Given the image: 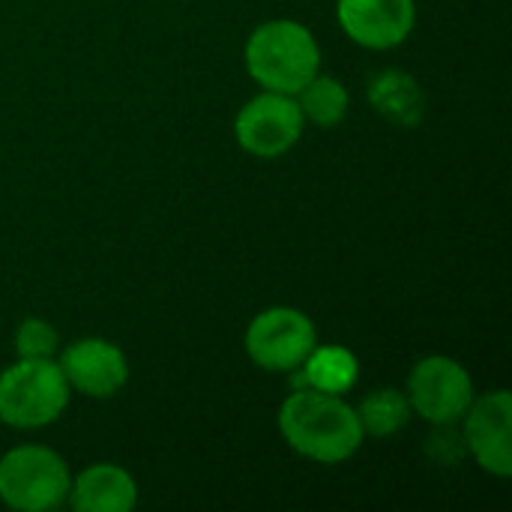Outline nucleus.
<instances>
[{"label": "nucleus", "instance_id": "1", "mask_svg": "<svg viewBox=\"0 0 512 512\" xmlns=\"http://www.w3.org/2000/svg\"><path fill=\"white\" fill-rule=\"evenodd\" d=\"M279 432L297 456L318 465H342L366 441L354 405L312 387H297L282 402Z\"/></svg>", "mask_w": 512, "mask_h": 512}, {"label": "nucleus", "instance_id": "2", "mask_svg": "<svg viewBox=\"0 0 512 512\" xmlns=\"http://www.w3.org/2000/svg\"><path fill=\"white\" fill-rule=\"evenodd\" d=\"M243 63L261 90L297 96L321 72V45L306 24L273 18L249 33Z\"/></svg>", "mask_w": 512, "mask_h": 512}, {"label": "nucleus", "instance_id": "3", "mask_svg": "<svg viewBox=\"0 0 512 512\" xmlns=\"http://www.w3.org/2000/svg\"><path fill=\"white\" fill-rule=\"evenodd\" d=\"M72 387L57 360H15L0 372V423L18 432L57 423Z\"/></svg>", "mask_w": 512, "mask_h": 512}, {"label": "nucleus", "instance_id": "4", "mask_svg": "<svg viewBox=\"0 0 512 512\" xmlns=\"http://www.w3.org/2000/svg\"><path fill=\"white\" fill-rule=\"evenodd\" d=\"M72 474L66 459L42 444H21L0 456V501L9 510L48 512L66 504Z\"/></svg>", "mask_w": 512, "mask_h": 512}, {"label": "nucleus", "instance_id": "5", "mask_svg": "<svg viewBox=\"0 0 512 512\" xmlns=\"http://www.w3.org/2000/svg\"><path fill=\"white\" fill-rule=\"evenodd\" d=\"M243 345L258 369L273 375H291L318 345V330L306 312L291 306H273L249 321Z\"/></svg>", "mask_w": 512, "mask_h": 512}, {"label": "nucleus", "instance_id": "6", "mask_svg": "<svg viewBox=\"0 0 512 512\" xmlns=\"http://www.w3.org/2000/svg\"><path fill=\"white\" fill-rule=\"evenodd\" d=\"M405 396L411 402V411L426 423L456 426L477 393H474V378L459 360L432 354L411 369Z\"/></svg>", "mask_w": 512, "mask_h": 512}, {"label": "nucleus", "instance_id": "7", "mask_svg": "<svg viewBox=\"0 0 512 512\" xmlns=\"http://www.w3.org/2000/svg\"><path fill=\"white\" fill-rule=\"evenodd\" d=\"M306 120L294 96L261 90L252 96L234 120V138L240 150L255 159H279L303 138Z\"/></svg>", "mask_w": 512, "mask_h": 512}, {"label": "nucleus", "instance_id": "8", "mask_svg": "<svg viewBox=\"0 0 512 512\" xmlns=\"http://www.w3.org/2000/svg\"><path fill=\"white\" fill-rule=\"evenodd\" d=\"M465 444L474 462L498 477L507 480L512 474V396L507 390H492L474 396L465 417Z\"/></svg>", "mask_w": 512, "mask_h": 512}, {"label": "nucleus", "instance_id": "9", "mask_svg": "<svg viewBox=\"0 0 512 512\" xmlns=\"http://www.w3.org/2000/svg\"><path fill=\"white\" fill-rule=\"evenodd\" d=\"M57 366L69 387L87 399H111L129 381L126 354L114 342L99 336H87L66 345L57 357Z\"/></svg>", "mask_w": 512, "mask_h": 512}, {"label": "nucleus", "instance_id": "10", "mask_svg": "<svg viewBox=\"0 0 512 512\" xmlns=\"http://www.w3.org/2000/svg\"><path fill=\"white\" fill-rule=\"evenodd\" d=\"M339 27L345 36L369 51L399 48L417 24L414 0H339Z\"/></svg>", "mask_w": 512, "mask_h": 512}, {"label": "nucleus", "instance_id": "11", "mask_svg": "<svg viewBox=\"0 0 512 512\" xmlns=\"http://www.w3.org/2000/svg\"><path fill=\"white\" fill-rule=\"evenodd\" d=\"M66 504L75 512H132L138 507V483L126 468L96 462L72 477Z\"/></svg>", "mask_w": 512, "mask_h": 512}, {"label": "nucleus", "instance_id": "12", "mask_svg": "<svg viewBox=\"0 0 512 512\" xmlns=\"http://www.w3.org/2000/svg\"><path fill=\"white\" fill-rule=\"evenodd\" d=\"M369 102L375 111H381L387 120L399 126H414L423 120L426 111V93L417 84L414 75L402 69H384L372 78L369 84Z\"/></svg>", "mask_w": 512, "mask_h": 512}, {"label": "nucleus", "instance_id": "13", "mask_svg": "<svg viewBox=\"0 0 512 512\" xmlns=\"http://www.w3.org/2000/svg\"><path fill=\"white\" fill-rule=\"evenodd\" d=\"M357 378H360V363L354 351H348L345 345H315L312 354L303 360L300 378H294V384L345 396L348 390H354Z\"/></svg>", "mask_w": 512, "mask_h": 512}, {"label": "nucleus", "instance_id": "14", "mask_svg": "<svg viewBox=\"0 0 512 512\" xmlns=\"http://www.w3.org/2000/svg\"><path fill=\"white\" fill-rule=\"evenodd\" d=\"M297 105L303 111V120L306 123H315L321 129H333L345 120L348 114V105H351V96L345 90V84L333 75H315L297 96Z\"/></svg>", "mask_w": 512, "mask_h": 512}, {"label": "nucleus", "instance_id": "15", "mask_svg": "<svg viewBox=\"0 0 512 512\" xmlns=\"http://www.w3.org/2000/svg\"><path fill=\"white\" fill-rule=\"evenodd\" d=\"M354 411L360 417L363 435H372V438L399 435L414 417L408 396L402 390H393V387H381V390L369 393Z\"/></svg>", "mask_w": 512, "mask_h": 512}, {"label": "nucleus", "instance_id": "16", "mask_svg": "<svg viewBox=\"0 0 512 512\" xmlns=\"http://www.w3.org/2000/svg\"><path fill=\"white\" fill-rule=\"evenodd\" d=\"M60 348L57 330L45 318H24L15 330L18 360H54Z\"/></svg>", "mask_w": 512, "mask_h": 512}]
</instances>
